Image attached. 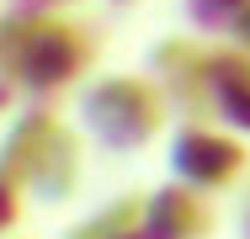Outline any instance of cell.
I'll list each match as a JSON object with an SVG mask.
<instances>
[{"mask_svg": "<svg viewBox=\"0 0 250 239\" xmlns=\"http://www.w3.org/2000/svg\"><path fill=\"white\" fill-rule=\"evenodd\" d=\"M53 5H59V11H64V5H69V0H53Z\"/></svg>", "mask_w": 250, "mask_h": 239, "instance_id": "obj_11", "label": "cell"}, {"mask_svg": "<svg viewBox=\"0 0 250 239\" xmlns=\"http://www.w3.org/2000/svg\"><path fill=\"white\" fill-rule=\"evenodd\" d=\"M128 234H139V213L133 202H112V207H96L91 218L69 223L64 239H128Z\"/></svg>", "mask_w": 250, "mask_h": 239, "instance_id": "obj_7", "label": "cell"}, {"mask_svg": "<svg viewBox=\"0 0 250 239\" xmlns=\"http://www.w3.org/2000/svg\"><path fill=\"white\" fill-rule=\"evenodd\" d=\"M59 139H64V122H59L53 106L27 101L21 112H11V122L0 128V181L27 197V186H32L38 170L48 165V154H53Z\"/></svg>", "mask_w": 250, "mask_h": 239, "instance_id": "obj_3", "label": "cell"}, {"mask_svg": "<svg viewBox=\"0 0 250 239\" xmlns=\"http://www.w3.org/2000/svg\"><path fill=\"white\" fill-rule=\"evenodd\" d=\"M176 170L187 181H197V186H213V181H224L234 170V149L224 139H213V133H202V128H187L176 139Z\"/></svg>", "mask_w": 250, "mask_h": 239, "instance_id": "obj_4", "label": "cell"}, {"mask_svg": "<svg viewBox=\"0 0 250 239\" xmlns=\"http://www.w3.org/2000/svg\"><path fill=\"white\" fill-rule=\"evenodd\" d=\"M202 223H208V218H202V207L187 191H154L149 207H144V229H149L154 239H192Z\"/></svg>", "mask_w": 250, "mask_h": 239, "instance_id": "obj_6", "label": "cell"}, {"mask_svg": "<svg viewBox=\"0 0 250 239\" xmlns=\"http://www.w3.org/2000/svg\"><path fill=\"white\" fill-rule=\"evenodd\" d=\"M91 59H96L91 27H80L69 16H32V32H27V48L16 59L11 85H16V96L48 106L59 91H69L91 69Z\"/></svg>", "mask_w": 250, "mask_h": 239, "instance_id": "obj_1", "label": "cell"}, {"mask_svg": "<svg viewBox=\"0 0 250 239\" xmlns=\"http://www.w3.org/2000/svg\"><path fill=\"white\" fill-rule=\"evenodd\" d=\"M75 186H80V139L64 128V139L53 143L48 165L38 170V181L27 186V197H32V202H43V207H59V202H69V197H75Z\"/></svg>", "mask_w": 250, "mask_h": 239, "instance_id": "obj_5", "label": "cell"}, {"mask_svg": "<svg viewBox=\"0 0 250 239\" xmlns=\"http://www.w3.org/2000/svg\"><path fill=\"white\" fill-rule=\"evenodd\" d=\"M80 122L106 149H144L160 128V96L133 75H101L80 91Z\"/></svg>", "mask_w": 250, "mask_h": 239, "instance_id": "obj_2", "label": "cell"}, {"mask_svg": "<svg viewBox=\"0 0 250 239\" xmlns=\"http://www.w3.org/2000/svg\"><path fill=\"white\" fill-rule=\"evenodd\" d=\"M128 239H154V234H149V229H139V234H128Z\"/></svg>", "mask_w": 250, "mask_h": 239, "instance_id": "obj_10", "label": "cell"}, {"mask_svg": "<svg viewBox=\"0 0 250 239\" xmlns=\"http://www.w3.org/2000/svg\"><path fill=\"white\" fill-rule=\"evenodd\" d=\"M11 112H16V85H5V80H0V128L11 122Z\"/></svg>", "mask_w": 250, "mask_h": 239, "instance_id": "obj_9", "label": "cell"}, {"mask_svg": "<svg viewBox=\"0 0 250 239\" xmlns=\"http://www.w3.org/2000/svg\"><path fill=\"white\" fill-rule=\"evenodd\" d=\"M16 223H21V191H16V186H5V181H0V239L11 234Z\"/></svg>", "mask_w": 250, "mask_h": 239, "instance_id": "obj_8", "label": "cell"}]
</instances>
